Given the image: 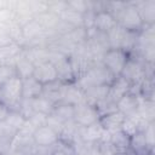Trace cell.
<instances>
[{"label":"cell","mask_w":155,"mask_h":155,"mask_svg":"<svg viewBox=\"0 0 155 155\" xmlns=\"http://www.w3.org/2000/svg\"><path fill=\"white\" fill-rule=\"evenodd\" d=\"M114 79L115 76L102 63H94L75 81V84L82 91H85L93 86H109Z\"/></svg>","instance_id":"cell-1"},{"label":"cell","mask_w":155,"mask_h":155,"mask_svg":"<svg viewBox=\"0 0 155 155\" xmlns=\"http://www.w3.org/2000/svg\"><path fill=\"white\" fill-rule=\"evenodd\" d=\"M114 17L116 18L117 25H120L121 28L128 30V31H134V33H139L144 24L140 19V16L134 6L133 2H125V5L121 7V10H119Z\"/></svg>","instance_id":"cell-2"},{"label":"cell","mask_w":155,"mask_h":155,"mask_svg":"<svg viewBox=\"0 0 155 155\" xmlns=\"http://www.w3.org/2000/svg\"><path fill=\"white\" fill-rule=\"evenodd\" d=\"M23 81L19 76H13L0 87V101L5 103L10 110H17L22 101Z\"/></svg>","instance_id":"cell-3"},{"label":"cell","mask_w":155,"mask_h":155,"mask_svg":"<svg viewBox=\"0 0 155 155\" xmlns=\"http://www.w3.org/2000/svg\"><path fill=\"white\" fill-rule=\"evenodd\" d=\"M131 85H139L145 78V62L136 54H128V59L120 74Z\"/></svg>","instance_id":"cell-4"},{"label":"cell","mask_w":155,"mask_h":155,"mask_svg":"<svg viewBox=\"0 0 155 155\" xmlns=\"http://www.w3.org/2000/svg\"><path fill=\"white\" fill-rule=\"evenodd\" d=\"M127 59H128V52L121 48H108L104 52L101 63L116 78L120 76Z\"/></svg>","instance_id":"cell-5"},{"label":"cell","mask_w":155,"mask_h":155,"mask_svg":"<svg viewBox=\"0 0 155 155\" xmlns=\"http://www.w3.org/2000/svg\"><path fill=\"white\" fill-rule=\"evenodd\" d=\"M99 114L96 107L87 103H82L74 107L73 121L80 127H87L99 121Z\"/></svg>","instance_id":"cell-6"},{"label":"cell","mask_w":155,"mask_h":155,"mask_svg":"<svg viewBox=\"0 0 155 155\" xmlns=\"http://www.w3.org/2000/svg\"><path fill=\"white\" fill-rule=\"evenodd\" d=\"M33 139L36 147H48L57 144L61 139V136L48 125H44L34 130Z\"/></svg>","instance_id":"cell-7"},{"label":"cell","mask_w":155,"mask_h":155,"mask_svg":"<svg viewBox=\"0 0 155 155\" xmlns=\"http://www.w3.org/2000/svg\"><path fill=\"white\" fill-rule=\"evenodd\" d=\"M33 78L36 79L42 85L56 81L57 80V71H56L54 64L50 61H45V62L35 64Z\"/></svg>","instance_id":"cell-8"},{"label":"cell","mask_w":155,"mask_h":155,"mask_svg":"<svg viewBox=\"0 0 155 155\" xmlns=\"http://www.w3.org/2000/svg\"><path fill=\"white\" fill-rule=\"evenodd\" d=\"M116 25H117L116 18L108 10H102V11L94 12V17H93V29L94 30H97L99 33L108 34Z\"/></svg>","instance_id":"cell-9"},{"label":"cell","mask_w":155,"mask_h":155,"mask_svg":"<svg viewBox=\"0 0 155 155\" xmlns=\"http://www.w3.org/2000/svg\"><path fill=\"white\" fill-rule=\"evenodd\" d=\"M61 102L62 103H67V104L73 105V107L82 104V103H85V93L75 82L64 84L63 91H62Z\"/></svg>","instance_id":"cell-10"},{"label":"cell","mask_w":155,"mask_h":155,"mask_svg":"<svg viewBox=\"0 0 155 155\" xmlns=\"http://www.w3.org/2000/svg\"><path fill=\"white\" fill-rule=\"evenodd\" d=\"M109 147L113 155H126L130 147V137L126 136L121 130L110 133Z\"/></svg>","instance_id":"cell-11"},{"label":"cell","mask_w":155,"mask_h":155,"mask_svg":"<svg viewBox=\"0 0 155 155\" xmlns=\"http://www.w3.org/2000/svg\"><path fill=\"white\" fill-rule=\"evenodd\" d=\"M131 90V84L125 80L122 76H116L113 82L109 85V91H108V99L111 101L113 103L116 104V102L122 98L125 94H127Z\"/></svg>","instance_id":"cell-12"},{"label":"cell","mask_w":155,"mask_h":155,"mask_svg":"<svg viewBox=\"0 0 155 155\" xmlns=\"http://www.w3.org/2000/svg\"><path fill=\"white\" fill-rule=\"evenodd\" d=\"M140 102V96L128 92L116 102V109L125 116H131L137 113Z\"/></svg>","instance_id":"cell-13"},{"label":"cell","mask_w":155,"mask_h":155,"mask_svg":"<svg viewBox=\"0 0 155 155\" xmlns=\"http://www.w3.org/2000/svg\"><path fill=\"white\" fill-rule=\"evenodd\" d=\"M23 52V46L17 42H10L0 46V64H12L15 65L16 61Z\"/></svg>","instance_id":"cell-14"},{"label":"cell","mask_w":155,"mask_h":155,"mask_svg":"<svg viewBox=\"0 0 155 155\" xmlns=\"http://www.w3.org/2000/svg\"><path fill=\"white\" fill-rule=\"evenodd\" d=\"M105 134V131L101 126L99 121L87 126V127H80L79 126V137L81 140L86 143H99Z\"/></svg>","instance_id":"cell-15"},{"label":"cell","mask_w":155,"mask_h":155,"mask_svg":"<svg viewBox=\"0 0 155 155\" xmlns=\"http://www.w3.org/2000/svg\"><path fill=\"white\" fill-rule=\"evenodd\" d=\"M144 25H155V1H136L133 2Z\"/></svg>","instance_id":"cell-16"},{"label":"cell","mask_w":155,"mask_h":155,"mask_svg":"<svg viewBox=\"0 0 155 155\" xmlns=\"http://www.w3.org/2000/svg\"><path fill=\"white\" fill-rule=\"evenodd\" d=\"M124 119H125V115L121 114L119 110H115L113 113H109L107 115L101 116L99 117V124H101V126L103 127L104 131H107L109 133H113V132L120 130Z\"/></svg>","instance_id":"cell-17"},{"label":"cell","mask_w":155,"mask_h":155,"mask_svg":"<svg viewBox=\"0 0 155 155\" xmlns=\"http://www.w3.org/2000/svg\"><path fill=\"white\" fill-rule=\"evenodd\" d=\"M109 86L102 85V86H93L84 91L85 93V103L96 107L98 103L104 101L108 97Z\"/></svg>","instance_id":"cell-18"},{"label":"cell","mask_w":155,"mask_h":155,"mask_svg":"<svg viewBox=\"0 0 155 155\" xmlns=\"http://www.w3.org/2000/svg\"><path fill=\"white\" fill-rule=\"evenodd\" d=\"M22 81H23V87H22V97H23V98L34 99V98L39 97V96L42 93L44 85L40 84V82H39L36 79H34L33 76L22 79Z\"/></svg>","instance_id":"cell-19"},{"label":"cell","mask_w":155,"mask_h":155,"mask_svg":"<svg viewBox=\"0 0 155 155\" xmlns=\"http://www.w3.org/2000/svg\"><path fill=\"white\" fill-rule=\"evenodd\" d=\"M17 132H15L5 121L0 122V155H6Z\"/></svg>","instance_id":"cell-20"},{"label":"cell","mask_w":155,"mask_h":155,"mask_svg":"<svg viewBox=\"0 0 155 155\" xmlns=\"http://www.w3.org/2000/svg\"><path fill=\"white\" fill-rule=\"evenodd\" d=\"M34 67H35V64L24 54V51L22 52V54L19 56V58L15 63L17 76H19L21 79H25V78L33 76Z\"/></svg>","instance_id":"cell-21"},{"label":"cell","mask_w":155,"mask_h":155,"mask_svg":"<svg viewBox=\"0 0 155 155\" xmlns=\"http://www.w3.org/2000/svg\"><path fill=\"white\" fill-rule=\"evenodd\" d=\"M63 86H64V84H62L58 80H56L53 82H50V84H46V85H44V88H42V93L41 94L45 96L46 98H48L54 104H57V103L61 102Z\"/></svg>","instance_id":"cell-22"},{"label":"cell","mask_w":155,"mask_h":155,"mask_svg":"<svg viewBox=\"0 0 155 155\" xmlns=\"http://www.w3.org/2000/svg\"><path fill=\"white\" fill-rule=\"evenodd\" d=\"M54 117H57L58 120H61L62 122H70L73 121V117H74V107L73 105H69L67 103H57L53 108V111L52 114Z\"/></svg>","instance_id":"cell-23"},{"label":"cell","mask_w":155,"mask_h":155,"mask_svg":"<svg viewBox=\"0 0 155 155\" xmlns=\"http://www.w3.org/2000/svg\"><path fill=\"white\" fill-rule=\"evenodd\" d=\"M31 105H33V109L35 113H40V114H44V115H51L52 111H53V108H54V103L51 102L48 98H46L45 96L40 94L39 97L31 99Z\"/></svg>","instance_id":"cell-24"},{"label":"cell","mask_w":155,"mask_h":155,"mask_svg":"<svg viewBox=\"0 0 155 155\" xmlns=\"http://www.w3.org/2000/svg\"><path fill=\"white\" fill-rule=\"evenodd\" d=\"M25 121L27 119L18 111V110H10L5 122L15 131V132H18L19 130H22L25 125Z\"/></svg>","instance_id":"cell-25"},{"label":"cell","mask_w":155,"mask_h":155,"mask_svg":"<svg viewBox=\"0 0 155 155\" xmlns=\"http://www.w3.org/2000/svg\"><path fill=\"white\" fill-rule=\"evenodd\" d=\"M16 68L12 64H0V87L11 78L16 76Z\"/></svg>","instance_id":"cell-26"},{"label":"cell","mask_w":155,"mask_h":155,"mask_svg":"<svg viewBox=\"0 0 155 155\" xmlns=\"http://www.w3.org/2000/svg\"><path fill=\"white\" fill-rule=\"evenodd\" d=\"M154 127H155V121L154 122H149L144 127V130L142 131L143 134H144V139H145L147 144L151 149H154V140H155V130H154Z\"/></svg>","instance_id":"cell-27"},{"label":"cell","mask_w":155,"mask_h":155,"mask_svg":"<svg viewBox=\"0 0 155 155\" xmlns=\"http://www.w3.org/2000/svg\"><path fill=\"white\" fill-rule=\"evenodd\" d=\"M8 113H10V108H8L5 103H2V102L0 101V122H2V121L6 120Z\"/></svg>","instance_id":"cell-28"},{"label":"cell","mask_w":155,"mask_h":155,"mask_svg":"<svg viewBox=\"0 0 155 155\" xmlns=\"http://www.w3.org/2000/svg\"><path fill=\"white\" fill-rule=\"evenodd\" d=\"M6 155H24V154L21 153V151H18V150H16V149H10V151Z\"/></svg>","instance_id":"cell-29"},{"label":"cell","mask_w":155,"mask_h":155,"mask_svg":"<svg viewBox=\"0 0 155 155\" xmlns=\"http://www.w3.org/2000/svg\"><path fill=\"white\" fill-rule=\"evenodd\" d=\"M33 155H41V154H38V153H35V154H33Z\"/></svg>","instance_id":"cell-30"}]
</instances>
